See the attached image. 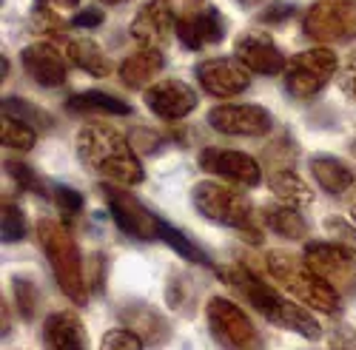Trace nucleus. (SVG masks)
Instances as JSON below:
<instances>
[{
  "instance_id": "nucleus-1",
  "label": "nucleus",
  "mask_w": 356,
  "mask_h": 350,
  "mask_svg": "<svg viewBox=\"0 0 356 350\" xmlns=\"http://www.w3.org/2000/svg\"><path fill=\"white\" fill-rule=\"evenodd\" d=\"M74 151L80 162L103 183L131 188L145 180V168L134 151L131 140L108 123H100V120L86 123L77 131Z\"/></svg>"
},
{
  "instance_id": "nucleus-2",
  "label": "nucleus",
  "mask_w": 356,
  "mask_h": 350,
  "mask_svg": "<svg viewBox=\"0 0 356 350\" xmlns=\"http://www.w3.org/2000/svg\"><path fill=\"white\" fill-rule=\"evenodd\" d=\"M220 276L240 294L262 319H268L271 325L282 328V331H291V333H300L305 339H319L322 336V328L319 322L302 310V305L291 302L288 297H282L277 288H271L259 274H254L251 268L245 265H231V268H222Z\"/></svg>"
},
{
  "instance_id": "nucleus-3",
  "label": "nucleus",
  "mask_w": 356,
  "mask_h": 350,
  "mask_svg": "<svg viewBox=\"0 0 356 350\" xmlns=\"http://www.w3.org/2000/svg\"><path fill=\"white\" fill-rule=\"evenodd\" d=\"M265 265L280 288H285L293 299L314 308L316 313L337 316L342 310V297L308 265L305 256H296L291 251H271L265 256Z\"/></svg>"
},
{
  "instance_id": "nucleus-4",
  "label": "nucleus",
  "mask_w": 356,
  "mask_h": 350,
  "mask_svg": "<svg viewBox=\"0 0 356 350\" xmlns=\"http://www.w3.org/2000/svg\"><path fill=\"white\" fill-rule=\"evenodd\" d=\"M38 242H40L49 265L54 271V279L66 294V299H72L74 305H86L88 302L86 268H83L77 242L72 240L66 222H57V219H49V217L38 219Z\"/></svg>"
},
{
  "instance_id": "nucleus-5",
  "label": "nucleus",
  "mask_w": 356,
  "mask_h": 350,
  "mask_svg": "<svg viewBox=\"0 0 356 350\" xmlns=\"http://www.w3.org/2000/svg\"><path fill=\"white\" fill-rule=\"evenodd\" d=\"M191 202L194 208L222 228H234L240 231L248 242H262V231L257 225V214H254V206L248 202L245 194L234 191L228 185H220V183H211V180H202L194 185L191 191Z\"/></svg>"
},
{
  "instance_id": "nucleus-6",
  "label": "nucleus",
  "mask_w": 356,
  "mask_h": 350,
  "mask_svg": "<svg viewBox=\"0 0 356 350\" xmlns=\"http://www.w3.org/2000/svg\"><path fill=\"white\" fill-rule=\"evenodd\" d=\"M339 72V57L334 49L328 46H314L305 49L300 54L288 57V66L282 72V83H285V92L293 100H311L319 92H325Z\"/></svg>"
},
{
  "instance_id": "nucleus-7",
  "label": "nucleus",
  "mask_w": 356,
  "mask_h": 350,
  "mask_svg": "<svg viewBox=\"0 0 356 350\" xmlns=\"http://www.w3.org/2000/svg\"><path fill=\"white\" fill-rule=\"evenodd\" d=\"M205 319H209L211 336L225 350H262V339L251 325L248 313L225 297H211L205 302Z\"/></svg>"
},
{
  "instance_id": "nucleus-8",
  "label": "nucleus",
  "mask_w": 356,
  "mask_h": 350,
  "mask_svg": "<svg viewBox=\"0 0 356 350\" xmlns=\"http://www.w3.org/2000/svg\"><path fill=\"white\" fill-rule=\"evenodd\" d=\"M302 32L322 46L356 40V0H316L302 17Z\"/></svg>"
},
{
  "instance_id": "nucleus-9",
  "label": "nucleus",
  "mask_w": 356,
  "mask_h": 350,
  "mask_svg": "<svg viewBox=\"0 0 356 350\" xmlns=\"http://www.w3.org/2000/svg\"><path fill=\"white\" fill-rule=\"evenodd\" d=\"M100 191L106 197V206H108L117 228H120L123 233H129L131 240H140V242L160 240L163 219L148 211L134 194H129V188L111 185V183H100Z\"/></svg>"
},
{
  "instance_id": "nucleus-10",
  "label": "nucleus",
  "mask_w": 356,
  "mask_h": 350,
  "mask_svg": "<svg viewBox=\"0 0 356 350\" xmlns=\"http://www.w3.org/2000/svg\"><path fill=\"white\" fill-rule=\"evenodd\" d=\"M302 256L342 299H356V256L350 251L334 242H308Z\"/></svg>"
},
{
  "instance_id": "nucleus-11",
  "label": "nucleus",
  "mask_w": 356,
  "mask_h": 350,
  "mask_svg": "<svg viewBox=\"0 0 356 350\" xmlns=\"http://www.w3.org/2000/svg\"><path fill=\"white\" fill-rule=\"evenodd\" d=\"M209 126L228 137H265L274 131V117L257 103H225L209 111Z\"/></svg>"
},
{
  "instance_id": "nucleus-12",
  "label": "nucleus",
  "mask_w": 356,
  "mask_h": 350,
  "mask_svg": "<svg viewBox=\"0 0 356 350\" xmlns=\"http://www.w3.org/2000/svg\"><path fill=\"white\" fill-rule=\"evenodd\" d=\"M197 165L211 174V177H222L240 188H257L262 183V165L236 149H217V145H209L197 154Z\"/></svg>"
},
{
  "instance_id": "nucleus-13",
  "label": "nucleus",
  "mask_w": 356,
  "mask_h": 350,
  "mask_svg": "<svg viewBox=\"0 0 356 350\" xmlns=\"http://www.w3.org/2000/svg\"><path fill=\"white\" fill-rule=\"evenodd\" d=\"M174 32L188 51H200V49L214 46L225 38V20L217 6H209V3H202V0H197L194 6H188L177 17Z\"/></svg>"
},
{
  "instance_id": "nucleus-14",
  "label": "nucleus",
  "mask_w": 356,
  "mask_h": 350,
  "mask_svg": "<svg viewBox=\"0 0 356 350\" xmlns=\"http://www.w3.org/2000/svg\"><path fill=\"white\" fill-rule=\"evenodd\" d=\"M143 100H145V108L165 123L183 120V117L194 114V108L200 106V94L188 83L177 80V77H165L154 85H148L143 92Z\"/></svg>"
},
{
  "instance_id": "nucleus-15",
  "label": "nucleus",
  "mask_w": 356,
  "mask_h": 350,
  "mask_svg": "<svg viewBox=\"0 0 356 350\" xmlns=\"http://www.w3.org/2000/svg\"><path fill=\"white\" fill-rule=\"evenodd\" d=\"M194 77L205 92L220 100L243 94L251 85V72L236 57H211V60H202L197 63Z\"/></svg>"
},
{
  "instance_id": "nucleus-16",
  "label": "nucleus",
  "mask_w": 356,
  "mask_h": 350,
  "mask_svg": "<svg viewBox=\"0 0 356 350\" xmlns=\"http://www.w3.org/2000/svg\"><path fill=\"white\" fill-rule=\"evenodd\" d=\"M234 57L251 74L257 72V74H265V77H274V74L285 72V66H288L285 54L280 51L274 38L265 35V32H243L234 40Z\"/></svg>"
},
{
  "instance_id": "nucleus-17",
  "label": "nucleus",
  "mask_w": 356,
  "mask_h": 350,
  "mask_svg": "<svg viewBox=\"0 0 356 350\" xmlns=\"http://www.w3.org/2000/svg\"><path fill=\"white\" fill-rule=\"evenodd\" d=\"M174 23H177V15L171 12L165 0H148L145 6L137 9L129 26V35L140 43V49H160L174 28Z\"/></svg>"
},
{
  "instance_id": "nucleus-18",
  "label": "nucleus",
  "mask_w": 356,
  "mask_h": 350,
  "mask_svg": "<svg viewBox=\"0 0 356 350\" xmlns=\"http://www.w3.org/2000/svg\"><path fill=\"white\" fill-rule=\"evenodd\" d=\"M20 60H23L26 74L32 77L40 89H57V85H63L69 77L63 54L51 43H29L20 51Z\"/></svg>"
},
{
  "instance_id": "nucleus-19",
  "label": "nucleus",
  "mask_w": 356,
  "mask_h": 350,
  "mask_svg": "<svg viewBox=\"0 0 356 350\" xmlns=\"http://www.w3.org/2000/svg\"><path fill=\"white\" fill-rule=\"evenodd\" d=\"M43 347L46 350H88L86 328L72 310H54L43 322Z\"/></svg>"
},
{
  "instance_id": "nucleus-20",
  "label": "nucleus",
  "mask_w": 356,
  "mask_h": 350,
  "mask_svg": "<svg viewBox=\"0 0 356 350\" xmlns=\"http://www.w3.org/2000/svg\"><path fill=\"white\" fill-rule=\"evenodd\" d=\"M120 319H123V328L134 331L145 344H154L157 347V344L168 342V322H165V316L157 313L152 305L129 302V305H123Z\"/></svg>"
},
{
  "instance_id": "nucleus-21",
  "label": "nucleus",
  "mask_w": 356,
  "mask_h": 350,
  "mask_svg": "<svg viewBox=\"0 0 356 350\" xmlns=\"http://www.w3.org/2000/svg\"><path fill=\"white\" fill-rule=\"evenodd\" d=\"M163 66H165L163 49H137L120 63V83L134 92L143 89V85L148 89V83L163 72Z\"/></svg>"
},
{
  "instance_id": "nucleus-22",
  "label": "nucleus",
  "mask_w": 356,
  "mask_h": 350,
  "mask_svg": "<svg viewBox=\"0 0 356 350\" xmlns=\"http://www.w3.org/2000/svg\"><path fill=\"white\" fill-rule=\"evenodd\" d=\"M268 188L282 206H291V208L314 206V188L293 168H274L268 177Z\"/></svg>"
},
{
  "instance_id": "nucleus-23",
  "label": "nucleus",
  "mask_w": 356,
  "mask_h": 350,
  "mask_svg": "<svg viewBox=\"0 0 356 350\" xmlns=\"http://www.w3.org/2000/svg\"><path fill=\"white\" fill-rule=\"evenodd\" d=\"M308 168H311V177L319 183V188L328 191V194H345L353 185L350 165L342 162L334 154H314L311 162H308Z\"/></svg>"
},
{
  "instance_id": "nucleus-24",
  "label": "nucleus",
  "mask_w": 356,
  "mask_h": 350,
  "mask_svg": "<svg viewBox=\"0 0 356 350\" xmlns=\"http://www.w3.org/2000/svg\"><path fill=\"white\" fill-rule=\"evenodd\" d=\"M66 57H69V63H74L80 72L92 74V77H108L111 74V60L106 57V51L88 38L66 40Z\"/></svg>"
},
{
  "instance_id": "nucleus-25",
  "label": "nucleus",
  "mask_w": 356,
  "mask_h": 350,
  "mask_svg": "<svg viewBox=\"0 0 356 350\" xmlns=\"http://www.w3.org/2000/svg\"><path fill=\"white\" fill-rule=\"evenodd\" d=\"M259 219H262V225L268 228V231H274V233H280L282 240H302L305 233H308V222H305V217L300 214V208H291V206H265L262 211H259Z\"/></svg>"
},
{
  "instance_id": "nucleus-26",
  "label": "nucleus",
  "mask_w": 356,
  "mask_h": 350,
  "mask_svg": "<svg viewBox=\"0 0 356 350\" xmlns=\"http://www.w3.org/2000/svg\"><path fill=\"white\" fill-rule=\"evenodd\" d=\"M66 108L74 111V114H131V106L114 94H106V92H80V94H72L66 100Z\"/></svg>"
},
{
  "instance_id": "nucleus-27",
  "label": "nucleus",
  "mask_w": 356,
  "mask_h": 350,
  "mask_svg": "<svg viewBox=\"0 0 356 350\" xmlns=\"http://www.w3.org/2000/svg\"><path fill=\"white\" fill-rule=\"evenodd\" d=\"M160 242H165L174 253H180L183 259H188L191 265H202V268H211V256L205 253L200 245H194L183 231H177L174 225H168L165 219H163V228H160Z\"/></svg>"
},
{
  "instance_id": "nucleus-28",
  "label": "nucleus",
  "mask_w": 356,
  "mask_h": 350,
  "mask_svg": "<svg viewBox=\"0 0 356 350\" xmlns=\"http://www.w3.org/2000/svg\"><path fill=\"white\" fill-rule=\"evenodd\" d=\"M3 114H6V117H15V120L32 126V128H38V131H46V128L54 126V117H51V114H46L40 106L29 103V100H20V97H6V100H3Z\"/></svg>"
},
{
  "instance_id": "nucleus-29",
  "label": "nucleus",
  "mask_w": 356,
  "mask_h": 350,
  "mask_svg": "<svg viewBox=\"0 0 356 350\" xmlns=\"http://www.w3.org/2000/svg\"><path fill=\"white\" fill-rule=\"evenodd\" d=\"M38 128L26 126L20 120H15V117H6L3 114V126H0V142L6 145V149L12 151H32L35 142H38Z\"/></svg>"
},
{
  "instance_id": "nucleus-30",
  "label": "nucleus",
  "mask_w": 356,
  "mask_h": 350,
  "mask_svg": "<svg viewBox=\"0 0 356 350\" xmlns=\"http://www.w3.org/2000/svg\"><path fill=\"white\" fill-rule=\"evenodd\" d=\"M26 233H29L26 214L20 211L17 202L3 199V208H0V240H3V245L26 240Z\"/></svg>"
},
{
  "instance_id": "nucleus-31",
  "label": "nucleus",
  "mask_w": 356,
  "mask_h": 350,
  "mask_svg": "<svg viewBox=\"0 0 356 350\" xmlns=\"http://www.w3.org/2000/svg\"><path fill=\"white\" fill-rule=\"evenodd\" d=\"M3 171L15 180V185H17L20 191L35 194V197H51V191L46 188L43 177H40V174H38L32 165H26V162H20V160H6V162H3Z\"/></svg>"
},
{
  "instance_id": "nucleus-32",
  "label": "nucleus",
  "mask_w": 356,
  "mask_h": 350,
  "mask_svg": "<svg viewBox=\"0 0 356 350\" xmlns=\"http://www.w3.org/2000/svg\"><path fill=\"white\" fill-rule=\"evenodd\" d=\"M12 297H15V305L20 310L23 319H32L38 316V308H40V297H38V285L26 276H12Z\"/></svg>"
},
{
  "instance_id": "nucleus-33",
  "label": "nucleus",
  "mask_w": 356,
  "mask_h": 350,
  "mask_svg": "<svg viewBox=\"0 0 356 350\" xmlns=\"http://www.w3.org/2000/svg\"><path fill=\"white\" fill-rule=\"evenodd\" d=\"M32 32L43 35V38H57L66 32V23L57 17L54 6H49L46 0H35L32 6Z\"/></svg>"
},
{
  "instance_id": "nucleus-34",
  "label": "nucleus",
  "mask_w": 356,
  "mask_h": 350,
  "mask_svg": "<svg viewBox=\"0 0 356 350\" xmlns=\"http://www.w3.org/2000/svg\"><path fill=\"white\" fill-rule=\"evenodd\" d=\"M325 231L331 233V242L350 251L356 256V228L342 217H325Z\"/></svg>"
},
{
  "instance_id": "nucleus-35",
  "label": "nucleus",
  "mask_w": 356,
  "mask_h": 350,
  "mask_svg": "<svg viewBox=\"0 0 356 350\" xmlns=\"http://www.w3.org/2000/svg\"><path fill=\"white\" fill-rule=\"evenodd\" d=\"M145 342L129 328H111L100 339V350H143Z\"/></svg>"
},
{
  "instance_id": "nucleus-36",
  "label": "nucleus",
  "mask_w": 356,
  "mask_h": 350,
  "mask_svg": "<svg viewBox=\"0 0 356 350\" xmlns=\"http://www.w3.org/2000/svg\"><path fill=\"white\" fill-rule=\"evenodd\" d=\"M51 199H54V206L57 211L63 214V219H74L83 208V194L74 191L72 185H54L51 188Z\"/></svg>"
},
{
  "instance_id": "nucleus-37",
  "label": "nucleus",
  "mask_w": 356,
  "mask_h": 350,
  "mask_svg": "<svg viewBox=\"0 0 356 350\" xmlns=\"http://www.w3.org/2000/svg\"><path fill=\"white\" fill-rule=\"evenodd\" d=\"M296 12H300V6L291 3V0H274V3H268V6H265V9L257 15V20L265 23V26H280V23L291 20Z\"/></svg>"
},
{
  "instance_id": "nucleus-38",
  "label": "nucleus",
  "mask_w": 356,
  "mask_h": 350,
  "mask_svg": "<svg viewBox=\"0 0 356 350\" xmlns=\"http://www.w3.org/2000/svg\"><path fill=\"white\" fill-rule=\"evenodd\" d=\"M337 83H339V89L348 100L356 103V51H350L345 60L339 63V72H337Z\"/></svg>"
},
{
  "instance_id": "nucleus-39",
  "label": "nucleus",
  "mask_w": 356,
  "mask_h": 350,
  "mask_svg": "<svg viewBox=\"0 0 356 350\" xmlns=\"http://www.w3.org/2000/svg\"><path fill=\"white\" fill-rule=\"evenodd\" d=\"M331 350H356V331L350 325H334L328 331Z\"/></svg>"
},
{
  "instance_id": "nucleus-40",
  "label": "nucleus",
  "mask_w": 356,
  "mask_h": 350,
  "mask_svg": "<svg viewBox=\"0 0 356 350\" xmlns=\"http://www.w3.org/2000/svg\"><path fill=\"white\" fill-rule=\"evenodd\" d=\"M88 268H92V290L95 294H106V256L95 253L88 259Z\"/></svg>"
},
{
  "instance_id": "nucleus-41",
  "label": "nucleus",
  "mask_w": 356,
  "mask_h": 350,
  "mask_svg": "<svg viewBox=\"0 0 356 350\" xmlns=\"http://www.w3.org/2000/svg\"><path fill=\"white\" fill-rule=\"evenodd\" d=\"M103 20H106V15L100 9H83L72 17V23L77 28H97V26H103Z\"/></svg>"
},
{
  "instance_id": "nucleus-42",
  "label": "nucleus",
  "mask_w": 356,
  "mask_h": 350,
  "mask_svg": "<svg viewBox=\"0 0 356 350\" xmlns=\"http://www.w3.org/2000/svg\"><path fill=\"white\" fill-rule=\"evenodd\" d=\"M46 3L54 6V9H77L80 0H46Z\"/></svg>"
},
{
  "instance_id": "nucleus-43",
  "label": "nucleus",
  "mask_w": 356,
  "mask_h": 350,
  "mask_svg": "<svg viewBox=\"0 0 356 350\" xmlns=\"http://www.w3.org/2000/svg\"><path fill=\"white\" fill-rule=\"evenodd\" d=\"M348 214H350V219L356 222V185H353V191L348 194Z\"/></svg>"
},
{
  "instance_id": "nucleus-44",
  "label": "nucleus",
  "mask_w": 356,
  "mask_h": 350,
  "mask_svg": "<svg viewBox=\"0 0 356 350\" xmlns=\"http://www.w3.org/2000/svg\"><path fill=\"white\" fill-rule=\"evenodd\" d=\"M236 6H243V9H257V6H262V3H268V0H234Z\"/></svg>"
},
{
  "instance_id": "nucleus-45",
  "label": "nucleus",
  "mask_w": 356,
  "mask_h": 350,
  "mask_svg": "<svg viewBox=\"0 0 356 350\" xmlns=\"http://www.w3.org/2000/svg\"><path fill=\"white\" fill-rule=\"evenodd\" d=\"M9 328H12V325H9V308H6V302H3V325H0V331H3V336L9 333Z\"/></svg>"
},
{
  "instance_id": "nucleus-46",
  "label": "nucleus",
  "mask_w": 356,
  "mask_h": 350,
  "mask_svg": "<svg viewBox=\"0 0 356 350\" xmlns=\"http://www.w3.org/2000/svg\"><path fill=\"white\" fill-rule=\"evenodd\" d=\"M100 3H106V6H123V3H129V0H100Z\"/></svg>"
},
{
  "instance_id": "nucleus-47",
  "label": "nucleus",
  "mask_w": 356,
  "mask_h": 350,
  "mask_svg": "<svg viewBox=\"0 0 356 350\" xmlns=\"http://www.w3.org/2000/svg\"><path fill=\"white\" fill-rule=\"evenodd\" d=\"M165 3H171V0H165Z\"/></svg>"
}]
</instances>
